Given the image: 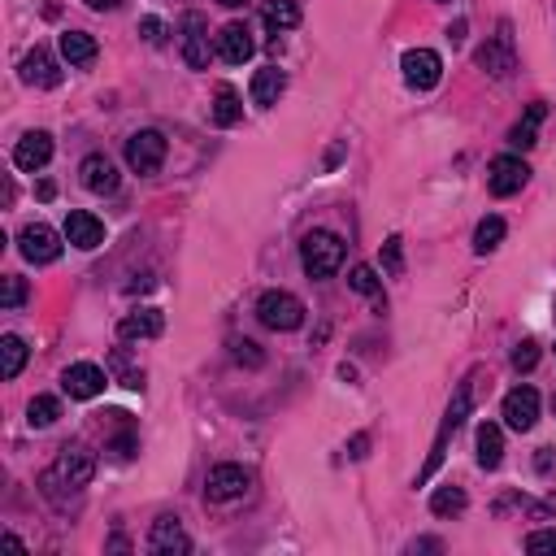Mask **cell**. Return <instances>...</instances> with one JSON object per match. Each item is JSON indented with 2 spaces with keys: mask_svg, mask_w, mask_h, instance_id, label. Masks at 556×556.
<instances>
[{
  "mask_svg": "<svg viewBox=\"0 0 556 556\" xmlns=\"http://www.w3.org/2000/svg\"><path fill=\"white\" fill-rule=\"evenodd\" d=\"M383 270H387L391 278L404 274V239H400V235H391L387 244H383Z\"/></svg>",
  "mask_w": 556,
  "mask_h": 556,
  "instance_id": "cell-34",
  "label": "cell"
},
{
  "mask_svg": "<svg viewBox=\"0 0 556 556\" xmlns=\"http://www.w3.org/2000/svg\"><path fill=\"white\" fill-rule=\"evenodd\" d=\"M235 361H239V365H252V370H257L265 357H261V348L252 344V339H235Z\"/></svg>",
  "mask_w": 556,
  "mask_h": 556,
  "instance_id": "cell-37",
  "label": "cell"
},
{
  "mask_svg": "<svg viewBox=\"0 0 556 556\" xmlns=\"http://www.w3.org/2000/svg\"><path fill=\"white\" fill-rule=\"evenodd\" d=\"M61 417V400L57 396H35L31 404H27V422L35 426V431H44V426H53Z\"/></svg>",
  "mask_w": 556,
  "mask_h": 556,
  "instance_id": "cell-30",
  "label": "cell"
},
{
  "mask_svg": "<svg viewBox=\"0 0 556 556\" xmlns=\"http://www.w3.org/2000/svg\"><path fill=\"white\" fill-rule=\"evenodd\" d=\"M552 313H556V305H552Z\"/></svg>",
  "mask_w": 556,
  "mask_h": 556,
  "instance_id": "cell-48",
  "label": "cell"
},
{
  "mask_svg": "<svg viewBox=\"0 0 556 556\" xmlns=\"http://www.w3.org/2000/svg\"><path fill=\"white\" fill-rule=\"evenodd\" d=\"M535 361H539V344L535 339H522L513 348V370H535Z\"/></svg>",
  "mask_w": 556,
  "mask_h": 556,
  "instance_id": "cell-36",
  "label": "cell"
},
{
  "mask_svg": "<svg viewBox=\"0 0 556 556\" xmlns=\"http://www.w3.org/2000/svg\"><path fill=\"white\" fill-rule=\"evenodd\" d=\"M22 300H27V278L9 274L5 278V292H0V309H18Z\"/></svg>",
  "mask_w": 556,
  "mask_h": 556,
  "instance_id": "cell-35",
  "label": "cell"
},
{
  "mask_svg": "<svg viewBox=\"0 0 556 556\" xmlns=\"http://www.w3.org/2000/svg\"><path fill=\"white\" fill-rule=\"evenodd\" d=\"M66 239L74 248H83V252H92L105 244V222L96 218V213H87V209H74L70 218H66Z\"/></svg>",
  "mask_w": 556,
  "mask_h": 556,
  "instance_id": "cell-18",
  "label": "cell"
},
{
  "mask_svg": "<svg viewBox=\"0 0 556 556\" xmlns=\"http://www.w3.org/2000/svg\"><path fill=\"white\" fill-rule=\"evenodd\" d=\"M474 448H478V465H483V470H500V461H504V431H500L496 422H483V426H478Z\"/></svg>",
  "mask_w": 556,
  "mask_h": 556,
  "instance_id": "cell-23",
  "label": "cell"
},
{
  "mask_svg": "<svg viewBox=\"0 0 556 556\" xmlns=\"http://www.w3.org/2000/svg\"><path fill=\"white\" fill-rule=\"evenodd\" d=\"M239 118H244V100H239V92L231 83H218V96H213V122L235 126Z\"/></svg>",
  "mask_w": 556,
  "mask_h": 556,
  "instance_id": "cell-27",
  "label": "cell"
},
{
  "mask_svg": "<svg viewBox=\"0 0 556 556\" xmlns=\"http://www.w3.org/2000/svg\"><path fill=\"white\" fill-rule=\"evenodd\" d=\"M400 70H404V83L413 87V92H431L444 79V61L431 48H409V53L400 57Z\"/></svg>",
  "mask_w": 556,
  "mask_h": 556,
  "instance_id": "cell-7",
  "label": "cell"
},
{
  "mask_svg": "<svg viewBox=\"0 0 556 556\" xmlns=\"http://www.w3.org/2000/svg\"><path fill=\"white\" fill-rule=\"evenodd\" d=\"M300 265L309 278H331L344 265V239L335 231H309L300 239Z\"/></svg>",
  "mask_w": 556,
  "mask_h": 556,
  "instance_id": "cell-3",
  "label": "cell"
},
{
  "mask_svg": "<svg viewBox=\"0 0 556 556\" xmlns=\"http://www.w3.org/2000/svg\"><path fill=\"white\" fill-rule=\"evenodd\" d=\"M500 417H504L509 431H530V426L539 422V391L535 387H513L509 396H504Z\"/></svg>",
  "mask_w": 556,
  "mask_h": 556,
  "instance_id": "cell-13",
  "label": "cell"
},
{
  "mask_svg": "<svg viewBox=\"0 0 556 556\" xmlns=\"http://www.w3.org/2000/svg\"><path fill=\"white\" fill-rule=\"evenodd\" d=\"M79 174H83V187H87V192H96V196H113V192H118V166H113L105 153L83 157Z\"/></svg>",
  "mask_w": 556,
  "mask_h": 556,
  "instance_id": "cell-17",
  "label": "cell"
},
{
  "mask_svg": "<svg viewBox=\"0 0 556 556\" xmlns=\"http://www.w3.org/2000/svg\"><path fill=\"white\" fill-rule=\"evenodd\" d=\"M261 18H265V27H270L274 35L278 31H296L300 27V5H296V0H270V5L261 9Z\"/></svg>",
  "mask_w": 556,
  "mask_h": 556,
  "instance_id": "cell-26",
  "label": "cell"
},
{
  "mask_svg": "<svg viewBox=\"0 0 556 556\" xmlns=\"http://www.w3.org/2000/svg\"><path fill=\"white\" fill-rule=\"evenodd\" d=\"M48 161H53V135H48V131H27L18 139V148H14V166L18 170L35 174V170H44Z\"/></svg>",
  "mask_w": 556,
  "mask_h": 556,
  "instance_id": "cell-15",
  "label": "cell"
},
{
  "mask_svg": "<svg viewBox=\"0 0 556 556\" xmlns=\"http://www.w3.org/2000/svg\"><path fill=\"white\" fill-rule=\"evenodd\" d=\"M161 331H166L161 309H135L118 322V339H126V344H131V339H157Z\"/></svg>",
  "mask_w": 556,
  "mask_h": 556,
  "instance_id": "cell-20",
  "label": "cell"
},
{
  "mask_svg": "<svg viewBox=\"0 0 556 556\" xmlns=\"http://www.w3.org/2000/svg\"><path fill=\"white\" fill-rule=\"evenodd\" d=\"M218 5H226V9H239V5H248V0H218Z\"/></svg>",
  "mask_w": 556,
  "mask_h": 556,
  "instance_id": "cell-45",
  "label": "cell"
},
{
  "mask_svg": "<svg viewBox=\"0 0 556 556\" xmlns=\"http://www.w3.org/2000/svg\"><path fill=\"white\" fill-rule=\"evenodd\" d=\"M552 409H556V400H552Z\"/></svg>",
  "mask_w": 556,
  "mask_h": 556,
  "instance_id": "cell-47",
  "label": "cell"
},
{
  "mask_svg": "<svg viewBox=\"0 0 556 556\" xmlns=\"http://www.w3.org/2000/svg\"><path fill=\"white\" fill-rule=\"evenodd\" d=\"M18 252L31 265H53L61 257V235L44 222H31V226H22V235H18Z\"/></svg>",
  "mask_w": 556,
  "mask_h": 556,
  "instance_id": "cell-9",
  "label": "cell"
},
{
  "mask_svg": "<svg viewBox=\"0 0 556 556\" xmlns=\"http://www.w3.org/2000/svg\"><path fill=\"white\" fill-rule=\"evenodd\" d=\"M348 457H352V461H365V457H370V435H365V431L352 435V439H348Z\"/></svg>",
  "mask_w": 556,
  "mask_h": 556,
  "instance_id": "cell-40",
  "label": "cell"
},
{
  "mask_svg": "<svg viewBox=\"0 0 556 556\" xmlns=\"http://www.w3.org/2000/svg\"><path fill=\"white\" fill-rule=\"evenodd\" d=\"M339 157H344V144H335L331 153H326V161H322V166H326V170H335V166H339Z\"/></svg>",
  "mask_w": 556,
  "mask_h": 556,
  "instance_id": "cell-43",
  "label": "cell"
},
{
  "mask_svg": "<svg viewBox=\"0 0 556 556\" xmlns=\"http://www.w3.org/2000/svg\"><path fill=\"white\" fill-rule=\"evenodd\" d=\"M153 556H170V552H192V539H187V530L179 526V517H157L153 530H148V543H144Z\"/></svg>",
  "mask_w": 556,
  "mask_h": 556,
  "instance_id": "cell-14",
  "label": "cell"
},
{
  "mask_svg": "<svg viewBox=\"0 0 556 556\" xmlns=\"http://www.w3.org/2000/svg\"><path fill=\"white\" fill-rule=\"evenodd\" d=\"M122 0H87V9H100V14H105V9H118Z\"/></svg>",
  "mask_w": 556,
  "mask_h": 556,
  "instance_id": "cell-44",
  "label": "cell"
},
{
  "mask_svg": "<svg viewBox=\"0 0 556 556\" xmlns=\"http://www.w3.org/2000/svg\"><path fill=\"white\" fill-rule=\"evenodd\" d=\"M92 478H96V457L74 444V448H61L53 470L40 474V491H44V500H53L57 509H66L70 500H79V491L92 483Z\"/></svg>",
  "mask_w": 556,
  "mask_h": 556,
  "instance_id": "cell-1",
  "label": "cell"
},
{
  "mask_svg": "<svg viewBox=\"0 0 556 556\" xmlns=\"http://www.w3.org/2000/svg\"><path fill=\"white\" fill-rule=\"evenodd\" d=\"M465 504H470V500H465V491L448 483V487H439L435 496H431V513L435 517H452V513H461Z\"/></svg>",
  "mask_w": 556,
  "mask_h": 556,
  "instance_id": "cell-31",
  "label": "cell"
},
{
  "mask_svg": "<svg viewBox=\"0 0 556 556\" xmlns=\"http://www.w3.org/2000/svg\"><path fill=\"white\" fill-rule=\"evenodd\" d=\"M22 83H27V87H57L61 83V66L53 61L48 48L35 44L31 53L22 57Z\"/></svg>",
  "mask_w": 556,
  "mask_h": 556,
  "instance_id": "cell-19",
  "label": "cell"
},
{
  "mask_svg": "<svg viewBox=\"0 0 556 556\" xmlns=\"http://www.w3.org/2000/svg\"><path fill=\"white\" fill-rule=\"evenodd\" d=\"M27 339H18V335H5L0 339V378L5 383H14V378L22 374V365H27Z\"/></svg>",
  "mask_w": 556,
  "mask_h": 556,
  "instance_id": "cell-24",
  "label": "cell"
},
{
  "mask_svg": "<svg viewBox=\"0 0 556 556\" xmlns=\"http://www.w3.org/2000/svg\"><path fill=\"white\" fill-rule=\"evenodd\" d=\"M535 470L543 478H552L556 474V448H539V457H535Z\"/></svg>",
  "mask_w": 556,
  "mask_h": 556,
  "instance_id": "cell-41",
  "label": "cell"
},
{
  "mask_svg": "<svg viewBox=\"0 0 556 556\" xmlns=\"http://www.w3.org/2000/svg\"><path fill=\"white\" fill-rule=\"evenodd\" d=\"M109 370L118 374V383H122V387H131V391L144 387V370H135L131 357H126L122 348H118V352H109Z\"/></svg>",
  "mask_w": 556,
  "mask_h": 556,
  "instance_id": "cell-32",
  "label": "cell"
},
{
  "mask_svg": "<svg viewBox=\"0 0 556 556\" xmlns=\"http://www.w3.org/2000/svg\"><path fill=\"white\" fill-rule=\"evenodd\" d=\"M470 409H474V374L465 378V383L457 387V396H452L444 422H439V435H435V444H431V457H426V465L417 470V487H426L439 474V465H444V457H448V439L461 431V422L470 417Z\"/></svg>",
  "mask_w": 556,
  "mask_h": 556,
  "instance_id": "cell-2",
  "label": "cell"
},
{
  "mask_svg": "<svg viewBox=\"0 0 556 556\" xmlns=\"http://www.w3.org/2000/svg\"><path fill=\"white\" fill-rule=\"evenodd\" d=\"M530 183V166L517 153H504L496 157L487 166V187H491V196H517L522 187Z\"/></svg>",
  "mask_w": 556,
  "mask_h": 556,
  "instance_id": "cell-10",
  "label": "cell"
},
{
  "mask_svg": "<svg viewBox=\"0 0 556 556\" xmlns=\"http://www.w3.org/2000/svg\"><path fill=\"white\" fill-rule=\"evenodd\" d=\"M500 239H504V218L491 213V218H483V222H478V231H474V252H478V257H487V252L500 248Z\"/></svg>",
  "mask_w": 556,
  "mask_h": 556,
  "instance_id": "cell-29",
  "label": "cell"
},
{
  "mask_svg": "<svg viewBox=\"0 0 556 556\" xmlns=\"http://www.w3.org/2000/svg\"><path fill=\"white\" fill-rule=\"evenodd\" d=\"M478 66H483L491 79H509V74L517 70V48H513V27H509V22H500V31L478 48Z\"/></svg>",
  "mask_w": 556,
  "mask_h": 556,
  "instance_id": "cell-6",
  "label": "cell"
},
{
  "mask_svg": "<svg viewBox=\"0 0 556 556\" xmlns=\"http://www.w3.org/2000/svg\"><path fill=\"white\" fill-rule=\"evenodd\" d=\"M409 552H444V539H413Z\"/></svg>",
  "mask_w": 556,
  "mask_h": 556,
  "instance_id": "cell-42",
  "label": "cell"
},
{
  "mask_svg": "<svg viewBox=\"0 0 556 556\" xmlns=\"http://www.w3.org/2000/svg\"><path fill=\"white\" fill-rule=\"evenodd\" d=\"M252 487V474L244 465H213L209 478H205V500L209 504H231V500H244Z\"/></svg>",
  "mask_w": 556,
  "mask_h": 556,
  "instance_id": "cell-5",
  "label": "cell"
},
{
  "mask_svg": "<svg viewBox=\"0 0 556 556\" xmlns=\"http://www.w3.org/2000/svg\"><path fill=\"white\" fill-rule=\"evenodd\" d=\"M105 370L100 365H92V361H74L66 374H61V391H66L70 400H96L100 391H105Z\"/></svg>",
  "mask_w": 556,
  "mask_h": 556,
  "instance_id": "cell-12",
  "label": "cell"
},
{
  "mask_svg": "<svg viewBox=\"0 0 556 556\" xmlns=\"http://www.w3.org/2000/svg\"><path fill=\"white\" fill-rule=\"evenodd\" d=\"M96 53H100V48H96V40L87 31H66V35H61V57H66L70 66H92Z\"/></svg>",
  "mask_w": 556,
  "mask_h": 556,
  "instance_id": "cell-25",
  "label": "cell"
},
{
  "mask_svg": "<svg viewBox=\"0 0 556 556\" xmlns=\"http://www.w3.org/2000/svg\"><path fill=\"white\" fill-rule=\"evenodd\" d=\"M257 53V44H252V31L248 22H226L218 31V57L231 61V66H244V61Z\"/></svg>",
  "mask_w": 556,
  "mask_h": 556,
  "instance_id": "cell-16",
  "label": "cell"
},
{
  "mask_svg": "<svg viewBox=\"0 0 556 556\" xmlns=\"http://www.w3.org/2000/svg\"><path fill=\"white\" fill-rule=\"evenodd\" d=\"M283 87H287V74L278 70V66H265L252 74V105H261V109H270L278 105V96H283Z\"/></svg>",
  "mask_w": 556,
  "mask_h": 556,
  "instance_id": "cell-21",
  "label": "cell"
},
{
  "mask_svg": "<svg viewBox=\"0 0 556 556\" xmlns=\"http://www.w3.org/2000/svg\"><path fill=\"white\" fill-rule=\"evenodd\" d=\"M526 552H535V556H556V526L530 530V535H526Z\"/></svg>",
  "mask_w": 556,
  "mask_h": 556,
  "instance_id": "cell-33",
  "label": "cell"
},
{
  "mask_svg": "<svg viewBox=\"0 0 556 556\" xmlns=\"http://www.w3.org/2000/svg\"><path fill=\"white\" fill-rule=\"evenodd\" d=\"M179 48H183V61L192 70L209 66V22H205V14H183V22H179Z\"/></svg>",
  "mask_w": 556,
  "mask_h": 556,
  "instance_id": "cell-11",
  "label": "cell"
},
{
  "mask_svg": "<svg viewBox=\"0 0 556 556\" xmlns=\"http://www.w3.org/2000/svg\"><path fill=\"white\" fill-rule=\"evenodd\" d=\"M543 118H548V105H543V100H535V105L526 109V118L509 131V144L517 148V153H526V148L539 144V126H543Z\"/></svg>",
  "mask_w": 556,
  "mask_h": 556,
  "instance_id": "cell-22",
  "label": "cell"
},
{
  "mask_svg": "<svg viewBox=\"0 0 556 556\" xmlns=\"http://www.w3.org/2000/svg\"><path fill=\"white\" fill-rule=\"evenodd\" d=\"M257 318H261V326H270V331H296V326L305 322V305H300L292 292H265L257 300Z\"/></svg>",
  "mask_w": 556,
  "mask_h": 556,
  "instance_id": "cell-4",
  "label": "cell"
},
{
  "mask_svg": "<svg viewBox=\"0 0 556 556\" xmlns=\"http://www.w3.org/2000/svg\"><path fill=\"white\" fill-rule=\"evenodd\" d=\"M166 161V135L161 131H135L126 139V166L135 174H157Z\"/></svg>",
  "mask_w": 556,
  "mask_h": 556,
  "instance_id": "cell-8",
  "label": "cell"
},
{
  "mask_svg": "<svg viewBox=\"0 0 556 556\" xmlns=\"http://www.w3.org/2000/svg\"><path fill=\"white\" fill-rule=\"evenodd\" d=\"M348 287L352 292H361V296H370L378 309L387 305V296H383V278H378L374 265H352V274H348Z\"/></svg>",
  "mask_w": 556,
  "mask_h": 556,
  "instance_id": "cell-28",
  "label": "cell"
},
{
  "mask_svg": "<svg viewBox=\"0 0 556 556\" xmlns=\"http://www.w3.org/2000/svg\"><path fill=\"white\" fill-rule=\"evenodd\" d=\"M139 35H144L148 44H161V40H166V22H161V18H144V22H139Z\"/></svg>",
  "mask_w": 556,
  "mask_h": 556,
  "instance_id": "cell-38",
  "label": "cell"
},
{
  "mask_svg": "<svg viewBox=\"0 0 556 556\" xmlns=\"http://www.w3.org/2000/svg\"><path fill=\"white\" fill-rule=\"evenodd\" d=\"M109 448H113V457H118V461H126V457H135V452H139V444H135V435H131V431L118 435Z\"/></svg>",
  "mask_w": 556,
  "mask_h": 556,
  "instance_id": "cell-39",
  "label": "cell"
},
{
  "mask_svg": "<svg viewBox=\"0 0 556 556\" xmlns=\"http://www.w3.org/2000/svg\"><path fill=\"white\" fill-rule=\"evenodd\" d=\"M439 5H452V0H439Z\"/></svg>",
  "mask_w": 556,
  "mask_h": 556,
  "instance_id": "cell-46",
  "label": "cell"
}]
</instances>
